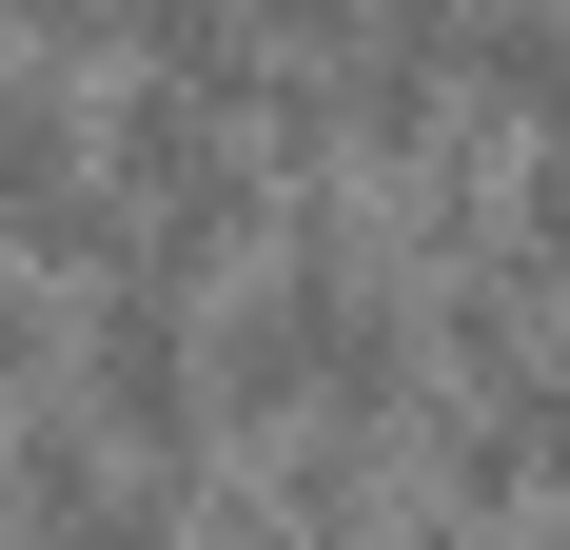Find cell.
Segmentation results:
<instances>
[{"label":"cell","mask_w":570,"mask_h":550,"mask_svg":"<svg viewBox=\"0 0 570 550\" xmlns=\"http://www.w3.org/2000/svg\"><path fill=\"white\" fill-rule=\"evenodd\" d=\"M99 158H118V256H158V275H236L276 236V138L217 79H177V59H118Z\"/></svg>","instance_id":"cell-1"},{"label":"cell","mask_w":570,"mask_h":550,"mask_svg":"<svg viewBox=\"0 0 570 550\" xmlns=\"http://www.w3.org/2000/svg\"><path fill=\"white\" fill-rule=\"evenodd\" d=\"M0 256H40V275L118 256V158H99V118H79L59 59H0Z\"/></svg>","instance_id":"cell-2"},{"label":"cell","mask_w":570,"mask_h":550,"mask_svg":"<svg viewBox=\"0 0 570 550\" xmlns=\"http://www.w3.org/2000/svg\"><path fill=\"white\" fill-rule=\"evenodd\" d=\"M59 334H79V275H40V256H0V413L59 374Z\"/></svg>","instance_id":"cell-3"}]
</instances>
